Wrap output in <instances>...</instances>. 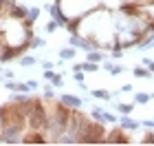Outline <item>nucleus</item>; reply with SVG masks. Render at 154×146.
<instances>
[{
	"mask_svg": "<svg viewBox=\"0 0 154 146\" xmlns=\"http://www.w3.org/2000/svg\"><path fill=\"white\" fill-rule=\"evenodd\" d=\"M55 2L60 5V9L64 11L68 20H79L86 13L101 7V0H55Z\"/></svg>",
	"mask_w": 154,
	"mask_h": 146,
	"instance_id": "1",
	"label": "nucleus"
},
{
	"mask_svg": "<svg viewBox=\"0 0 154 146\" xmlns=\"http://www.w3.org/2000/svg\"><path fill=\"white\" fill-rule=\"evenodd\" d=\"M141 42V33H137L134 29H117V44L123 49L139 47Z\"/></svg>",
	"mask_w": 154,
	"mask_h": 146,
	"instance_id": "2",
	"label": "nucleus"
},
{
	"mask_svg": "<svg viewBox=\"0 0 154 146\" xmlns=\"http://www.w3.org/2000/svg\"><path fill=\"white\" fill-rule=\"evenodd\" d=\"M106 144H130V137L121 126H117L110 133H106Z\"/></svg>",
	"mask_w": 154,
	"mask_h": 146,
	"instance_id": "3",
	"label": "nucleus"
},
{
	"mask_svg": "<svg viewBox=\"0 0 154 146\" xmlns=\"http://www.w3.org/2000/svg\"><path fill=\"white\" fill-rule=\"evenodd\" d=\"M68 44L75 47V49H84V51H90V49H95L93 42H90L88 38L79 36V33H71V36H68Z\"/></svg>",
	"mask_w": 154,
	"mask_h": 146,
	"instance_id": "4",
	"label": "nucleus"
},
{
	"mask_svg": "<svg viewBox=\"0 0 154 146\" xmlns=\"http://www.w3.org/2000/svg\"><path fill=\"white\" fill-rule=\"evenodd\" d=\"M119 126H121L125 133H134V131L141 128V120H134V117H130V115H121Z\"/></svg>",
	"mask_w": 154,
	"mask_h": 146,
	"instance_id": "5",
	"label": "nucleus"
},
{
	"mask_svg": "<svg viewBox=\"0 0 154 146\" xmlns=\"http://www.w3.org/2000/svg\"><path fill=\"white\" fill-rule=\"evenodd\" d=\"M73 71L97 73V71H99V64H97V62H90V60H84V62H73Z\"/></svg>",
	"mask_w": 154,
	"mask_h": 146,
	"instance_id": "6",
	"label": "nucleus"
},
{
	"mask_svg": "<svg viewBox=\"0 0 154 146\" xmlns=\"http://www.w3.org/2000/svg\"><path fill=\"white\" fill-rule=\"evenodd\" d=\"M7 91H18V93H29L31 89H29V84H26V82H16V80H7L5 84H2Z\"/></svg>",
	"mask_w": 154,
	"mask_h": 146,
	"instance_id": "7",
	"label": "nucleus"
},
{
	"mask_svg": "<svg viewBox=\"0 0 154 146\" xmlns=\"http://www.w3.org/2000/svg\"><path fill=\"white\" fill-rule=\"evenodd\" d=\"M60 100L66 104L68 109H82V104H84V100L79 95H71V93H64V95H60Z\"/></svg>",
	"mask_w": 154,
	"mask_h": 146,
	"instance_id": "8",
	"label": "nucleus"
},
{
	"mask_svg": "<svg viewBox=\"0 0 154 146\" xmlns=\"http://www.w3.org/2000/svg\"><path fill=\"white\" fill-rule=\"evenodd\" d=\"M137 11H141L143 16H148L152 22H154V0H148V2H141L137 5Z\"/></svg>",
	"mask_w": 154,
	"mask_h": 146,
	"instance_id": "9",
	"label": "nucleus"
},
{
	"mask_svg": "<svg viewBox=\"0 0 154 146\" xmlns=\"http://www.w3.org/2000/svg\"><path fill=\"white\" fill-rule=\"evenodd\" d=\"M75 55H77V49H75V47H71V44L64 47V49L60 51V58L64 60V62H73V60H75Z\"/></svg>",
	"mask_w": 154,
	"mask_h": 146,
	"instance_id": "10",
	"label": "nucleus"
},
{
	"mask_svg": "<svg viewBox=\"0 0 154 146\" xmlns=\"http://www.w3.org/2000/svg\"><path fill=\"white\" fill-rule=\"evenodd\" d=\"M134 106H137V102H130V104H125V102H117V104H115V109H117L121 115H132Z\"/></svg>",
	"mask_w": 154,
	"mask_h": 146,
	"instance_id": "11",
	"label": "nucleus"
},
{
	"mask_svg": "<svg viewBox=\"0 0 154 146\" xmlns=\"http://www.w3.org/2000/svg\"><path fill=\"white\" fill-rule=\"evenodd\" d=\"M132 73H134V78H143V80H150L152 78V71H150V69H143V64H139V67H134V69H132Z\"/></svg>",
	"mask_w": 154,
	"mask_h": 146,
	"instance_id": "12",
	"label": "nucleus"
},
{
	"mask_svg": "<svg viewBox=\"0 0 154 146\" xmlns=\"http://www.w3.org/2000/svg\"><path fill=\"white\" fill-rule=\"evenodd\" d=\"M125 0H101V7L103 9H110V11H117V9H121Z\"/></svg>",
	"mask_w": 154,
	"mask_h": 146,
	"instance_id": "13",
	"label": "nucleus"
},
{
	"mask_svg": "<svg viewBox=\"0 0 154 146\" xmlns=\"http://www.w3.org/2000/svg\"><path fill=\"white\" fill-rule=\"evenodd\" d=\"M90 97H97V100H112V93L106 91V89H95V91H90Z\"/></svg>",
	"mask_w": 154,
	"mask_h": 146,
	"instance_id": "14",
	"label": "nucleus"
},
{
	"mask_svg": "<svg viewBox=\"0 0 154 146\" xmlns=\"http://www.w3.org/2000/svg\"><path fill=\"white\" fill-rule=\"evenodd\" d=\"M33 64H38V58L35 55H31V53H24L22 58H20V67H33Z\"/></svg>",
	"mask_w": 154,
	"mask_h": 146,
	"instance_id": "15",
	"label": "nucleus"
},
{
	"mask_svg": "<svg viewBox=\"0 0 154 146\" xmlns=\"http://www.w3.org/2000/svg\"><path fill=\"white\" fill-rule=\"evenodd\" d=\"M123 53H125V49L117 44V47H112V49H110V53H108V55H110L112 60H121V58H123Z\"/></svg>",
	"mask_w": 154,
	"mask_h": 146,
	"instance_id": "16",
	"label": "nucleus"
},
{
	"mask_svg": "<svg viewBox=\"0 0 154 146\" xmlns=\"http://www.w3.org/2000/svg\"><path fill=\"white\" fill-rule=\"evenodd\" d=\"M38 47H46V40L33 33V38H31V42H29V49H38Z\"/></svg>",
	"mask_w": 154,
	"mask_h": 146,
	"instance_id": "17",
	"label": "nucleus"
},
{
	"mask_svg": "<svg viewBox=\"0 0 154 146\" xmlns=\"http://www.w3.org/2000/svg\"><path fill=\"white\" fill-rule=\"evenodd\" d=\"M29 97H26V93H18V91H13V95L9 97V102H13V104H22V102H26Z\"/></svg>",
	"mask_w": 154,
	"mask_h": 146,
	"instance_id": "18",
	"label": "nucleus"
},
{
	"mask_svg": "<svg viewBox=\"0 0 154 146\" xmlns=\"http://www.w3.org/2000/svg\"><path fill=\"white\" fill-rule=\"evenodd\" d=\"M51 84H53L55 89H62V86H64V73H55L53 80H51Z\"/></svg>",
	"mask_w": 154,
	"mask_h": 146,
	"instance_id": "19",
	"label": "nucleus"
},
{
	"mask_svg": "<svg viewBox=\"0 0 154 146\" xmlns=\"http://www.w3.org/2000/svg\"><path fill=\"white\" fill-rule=\"evenodd\" d=\"M150 100H152L150 93H134V102L137 104H148Z\"/></svg>",
	"mask_w": 154,
	"mask_h": 146,
	"instance_id": "20",
	"label": "nucleus"
},
{
	"mask_svg": "<svg viewBox=\"0 0 154 146\" xmlns=\"http://www.w3.org/2000/svg\"><path fill=\"white\" fill-rule=\"evenodd\" d=\"M115 122H119L117 115L110 113V111H103V124H115Z\"/></svg>",
	"mask_w": 154,
	"mask_h": 146,
	"instance_id": "21",
	"label": "nucleus"
},
{
	"mask_svg": "<svg viewBox=\"0 0 154 146\" xmlns=\"http://www.w3.org/2000/svg\"><path fill=\"white\" fill-rule=\"evenodd\" d=\"M141 144H154V128H150L148 133L143 135V140H141Z\"/></svg>",
	"mask_w": 154,
	"mask_h": 146,
	"instance_id": "22",
	"label": "nucleus"
},
{
	"mask_svg": "<svg viewBox=\"0 0 154 146\" xmlns=\"http://www.w3.org/2000/svg\"><path fill=\"white\" fill-rule=\"evenodd\" d=\"M44 100H55V86H46L44 89Z\"/></svg>",
	"mask_w": 154,
	"mask_h": 146,
	"instance_id": "23",
	"label": "nucleus"
},
{
	"mask_svg": "<svg viewBox=\"0 0 154 146\" xmlns=\"http://www.w3.org/2000/svg\"><path fill=\"white\" fill-rule=\"evenodd\" d=\"M57 27H60V24H57V20H53V18H51V20L46 22V33H53L55 29H57Z\"/></svg>",
	"mask_w": 154,
	"mask_h": 146,
	"instance_id": "24",
	"label": "nucleus"
},
{
	"mask_svg": "<svg viewBox=\"0 0 154 146\" xmlns=\"http://www.w3.org/2000/svg\"><path fill=\"white\" fill-rule=\"evenodd\" d=\"M73 80H75V82H79V84H82V82L86 80V73H84V71H73Z\"/></svg>",
	"mask_w": 154,
	"mask_h": 146,
	"instance_id": "25",
	"label": "nucleus"
},
{
	"mask_svg": "<svg viewBox=\"0 0 154 146\" xmlns=\"http://www.w3.org/2000/svg\"><path fill=\"white\" fill-rule=\"evenodd\" d=\"M108 73H110V75H121V73H123V67H121V64H115Z\"/></svg>",
	"mask_w": 154,
	"mask_h": 146,
	"instance_id": "26",
	"label": "nucleus"
},
{
	"mask_svg": "<svg viewBox=\"0 0 154 146\" xmlns=\"http://www.w3.org/2000/svg\"><path fill=\"white\" fill-rule=\"evenodd\" d=\"M53 75H55L53 69H44V80H46V82H51V80H53Z\"/></svg>",
	"mask_w": 154,
	"mask_h": 146,
	"instance_id": "27",
	"label": "nucleus"
},
{
	"mask_svg": "<svg viewBox=\"0 0 154 146\" xmlns=\"http://www.w3.org/2000/svg\"><path fill=\"white\" fill-rule=\"evenodd\" d=\"M141 126H145V128H154V117H152V120H141Z\"/></svg>",
	"mask_w": 154,
	"mask_h": 146,
	"instance_id": "28",
	"label": "nucleus"
},
{
	"mask_svg": "<svg viewBox=\"0 0 154 146\" xmlns=\"http://www.w3.org/2000/svg\"><path fill=\"white\" fill-rule=\"evenodd\" d=\"M2 75H5V80H16V73H13L11 69H7V71H5Z\"/></svg>",
	"mask_w": 154,
	"mask_h": 146,
	"instance_id": "29",
	"label": "nucleus"
},
{
	"mask_svg": "<svg viewBox=\"0 0 154 146\" xmlns=\"http://www.w3.org/2000/svg\"><path fill=\"white\" fill-rule=\"evenodd\" d=\"M26 84H29V89H31V91H35V89L40 86V84H38V80H26Z\"/></svg>",
	"mask_w": 154,
	"mask_h": 146,
	"instance_id": "30",
	"label": "nucleus"
},
{
	"mask_svg": "<svg viewBox=\"0 0 154 146\" xmlns=\"http://www.w3.org/2000/svg\"><path fill=\"white\" fill-rule=\"evenodd\" d=\"M119 91H121V93H132L134 89H132V84H123L121 89H119Z\"/></svg>",
	"mask_w": 154,
	"mask_h": 146,
	"instance_id": "31",
	"label": "nucleus"
},
{
	"mask_svg": "<svg viewBox=\"0 0 154 146\" xmlns=\"http://www.w3.org/2000/svg\"><path fill=\"white\" fill-rule=\"evenodd\" d=\"M42 67H44V69H53L55 64H53L51 60H42Z\"/></svg>",
	"mask_w": 154,
	"mask_h": 146,
	"instance_id": "32",
	"label": "nucleus"
},
{
	"mask_svg": "<svg viewBox=\"0 0 154 146\" xmlns=\"http://www.w3.org/2000/svg\"><path fill=\"white\" fill-rule=\"evenodd\" d=\"M125 2H132V5H141V2H148V0H125Z\"/></svg>",
	"mask_w": 154,
	"mask_h": 146,
	"instance_id": "33",
	"label": "nucleus"
},
{
	"mask_svg": "<svg viewBox=\"0 0 154 146\" xmlns=\"http://www.w3.org/2000/svg\"><path fill=\"white\" fill-rule=\"evenodd\" d=\"M148 69H150V71L154 73V60H150V64H148Z\"/></svg>",
	"mask_w": 154,
	"mask_h": 146,
	"instance_id": "34",
	"label": "nucleus"
},
{
	"mask_svg": "<svg viewBox=\"0 0 154 146\" xmlns=\"http://www.w3.org/2000/svg\"><path fill=\"white\" fill-rule=\"evenodd\" d=\"M2 78H5V75H0V82H2ZM2 84H5V82H2Z\"/></svg>",
	"mask_w": 154,
	"mask_h": 146,
	"instance_id": "35",
	"label": "nucleus"
},
{
	"mask_svg": "<svg viewBox=\"0 0 154 146\" xmlns=\"http://www.w3.org/2000/svg\"><path fill=\"white\" fill-rule=\"evenodd\" d=\"M0 73H2V67H0Z\"/></svg>",
	"mask_w": 154,
	"mask_h": 146,
	"instance_id": "36",
	"label": "nucleus"
},
{
	"mask_svg": "<svg viewBox=\"0 0 154 146\" xmlns=\"http://www.w3.org/2000/svg\"><path fill=\"white\" fill-rule=\"evenodd\" d=\"M35 2H38V0H35Z\"/></svg>",
	"mask_w": 154,
	"mask_h": 146,
	"instance_id": "37",
	"label": "nucleus"
}]
</instances>
